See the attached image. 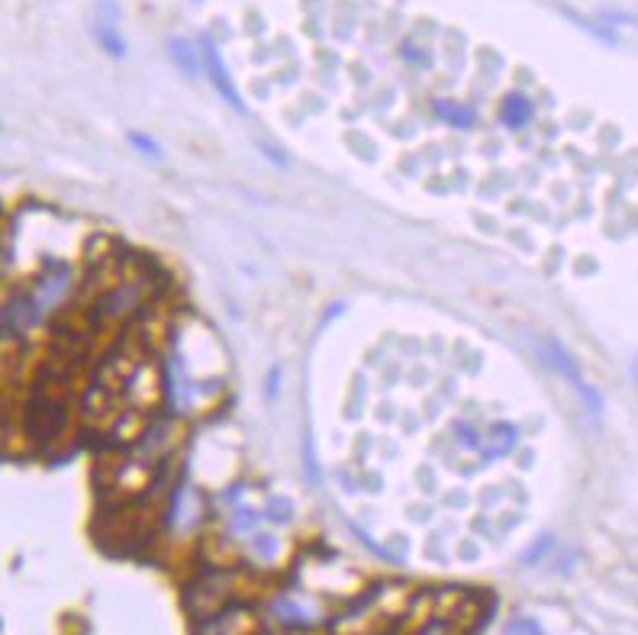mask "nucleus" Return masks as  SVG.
I'll use <instances>...</instances> for the list:
<instances>
[{
	"label": "nucleus",
	"instance_id": "f03ea898",
	"mask_svg": "<svg viewBox=\"0 0 638 635\" xmlns=\"http://www.w3.org/2000/svg\"><path fill=\"white\" fill-rule=\"evenodd\" d=\"M71 281H75V274H71V268H68V265H58V268H52L49 274H42V278L36 281L33 291L23 294V297H26L29 303H33L36 313L42 316V320H46V313L55 310L58 303H62V297L71 291Z\"/></svg>",
	"mask_w": 638,
	"mask_h": 635
},
{
	"label": "nucleus",
	"instance_id": "ddd939ff",
	"mask_svg": "<svg viewBox=\"0 0 638 635\" xmlns=\"http://www.w3.org/2000/svg\"><path fill=\"white\" fill-rule=\"evenodd\" d=\"M503 635H542V629L532 623V619H516V623L506 626Z\"/></svg>",
	"mask_w": 638,
	"mask_h": 635
},
{
	"label": "nucleus",
	"instance_id": "0eeeda50",
	"mask_svg": "<svg viewBox=\"0 0 638 635\" xmlns=\"http://www.w3.org/2000/svg\"><path fill=\"white\" fill-rule=\"evenodd\" d=\"M271 616L278 619L281 626H287V629H310L316 623L313 613L303 610V606L297 600H290V597H281L278 603H274L271 606Z\"/></svg>",
	"mask_w": 638,
	"mask_h": 635
},
{
	"label": "nucleus",
	"instance_id": "f257e3e1",
	"mask_svg": "<svg viewBox=\"0 0 638 635\" xmlns=\"http://www.w3.org/2000/svg\"><path fill=\"white\" fill-rule=\"evenodd\" d=\"M545 358H548L551 365H555L558 374H564V378H568V384L574 387V391H577L580 397H584L587 410H590L593 416H600V413H603V397L597 394V387H590V384L584 381V371H580V365L571 358V352L564 349L561 342L548 339V342H545Z\"/></svg>",
	"mask_w": 638,
	"mask_h": 635
},
{
	"label": "nucleus",
	"instance_id": "2eb2a0df",
	"mask_svg": "<svg viewBox=\"0 0 638 635\" xmlns=\"http://www.w3.org/2000/svg\"><path fill=\"white\" fill-rule=\"evenodd\" d=\"M632 378H635V381H638V355H635V358H632Z\"/></svg>",
	"mask_w": 638,
	"mask_h": 635
},
{
	"label": "nucleus",
	"instance_id": "423d86ee",
	"mask_svg": "<svg viewBox=\"0 0 638 635\" xmlns=\"http://www.w3.org/2000/svg\"><path fill=\"white\" fill-rule=\"evenodd\" d=\"M516 442H519V432L516 426L510 423H497V426H490L481 432V445H477V455H484V458H503V455H510L516 449Z\"/></svg>",
	"mask_w": 638,
	"mask_h": 635
},
{
	"label": "nucleus",
	"instance_id": "f8f14e48",
	"mask_svg": "<svg viewBox=\"0 0 638 635\" xmlns=\"http://www.w3.org/2000/svg\"><path fill=\"white\" fill-rule=\"evenodd\" d=\"M129 142H133V146H136L142 155H149V158H162V149H158L152 139H145L142 133H129Z\"/></svg>",
	"mask_w": 638,
	"mask_h": 635
},
{
	"label": "nucleus",
	"instance_id": "39448f33",
	"mask_svg": "<svg viewBox=\"0 0 638 635\" xmlns=\"http://www.w3.org/2000/svg\"><path fill=\"white\" fill-rule=\"evenodd\" d=\"M258 619L249 606H226L216 616L203 619V626L197 635H255Z\"/></svg>",
	"mask_w": 638,
	"mask_h": 635
},
{
	"label": "nucleus",
	"instance_id": "9b49d317",
	"mask_svg": "<svg viewBox=\"0 0 638 635\" xmlns=\"http://www.w3.org/2000/svg\"><path fill=\"white\" fill-rule=\"evenodd\" d=\"M168 52H171V62L181 68V75H187V78L197 75V52H194L191 42L174 36V39L168 42Z\"/></svg>",
	"mask_w": 638,
	"mask_h": 635
},
{
	"label": "nucleus",
	"instance_id": "6e6552de",
	"mask_svg": "<svg viewBox=\"0 0 638 635\" xmlns=\"http://www.w3.org/2000/svg\"><path fill=\"white\" fill-rule=\"evenodd\" d=\"M94 36L100 42V49H104L110 59H123L126 55V39L120 33V20H107V17H97L94 26Z\"/></svg>",
	"mask_w": 638,
	"mask_h": 635
},
{
	"label": "nucleus",
	"instance_id": "7ed1b4c3",
	"mask_svg": "<svg viewBox=\"0 0 638 635\" xmlns=\"http://www.w3.org/2000/svg\"><path fill=\"white\" fill-rule=\"evenodd\" d=\"M200 59H203V71H207V78L213 81L216 94H220L232 110L245 113V100H242V97H239V91H236V81L229 78V68H226L223 55H220V49H216V42H213V39H203Z\"/></svg>",
	"mask_w": 638,
	"mask_h": 635
},
{
	"label": "nucleus",
	"instance_id": "4468645a",
	"mask_svg": "<svg viewBox=\"0 0 638 635\" xmlns=\"http://www.w3.org/2000/svg\"><path fill=\"white\" fill-rule=\"evenodd\" d=\"M548 545H551V539H542V545H535L532 552L526 555V561H535V558H542L545 552H548Z\"/></svg>",
	"mask_w": 638,
	"mask_h": 635
},
{
	"label": "nucleus",
	"instance_id": "1a4fd4ad",
	"mask_svg": "<svg viewBox=\"0 0 638 635\" xmlns=\"http://www.w3.org/2000/svg\"><path fill=\"white\" fill-rule=\"evenodd\" d=\"M532 113H535V104H532L526 94H510V97L503 100V123L510 126V129L529 126Z\"/></svg>",
	"mask_w": 638,
	"mask_h": 635
},
{
	"label": "nucleus",
	"instance_id": "9d476101",
	"mask_svg": "<svg viewBox=\"0 0 638 635\" xmlns=\"http://www.w3.org/2000/svg\"><path fill=\"white\" fill-rule=\"evenodd\" d=\"M435 117L445 120L455 129H471L474 126V113L468 107H461L458 100H435Z\"/></svg>",
	"mask_w": 638,
	"mask_h": 635
},
{
	"label": "nucleus",
	"instance_id": "20e7f679",
	"mask_svg": "<svg viewBox=\"0 0 638 635\" xmlns=\"http://www.w3.org/2000/svg\"><path fill=\"white\" fill-rule=\"evenodd\" d=\"M226 597H229V577L226 574H207L200 584H194L191 590H187V606H191L197 616L210 619L220 610H226Z\"/></svg>",
	"mask_w": 638,
	"mask_h": 635
}]
</instances>
